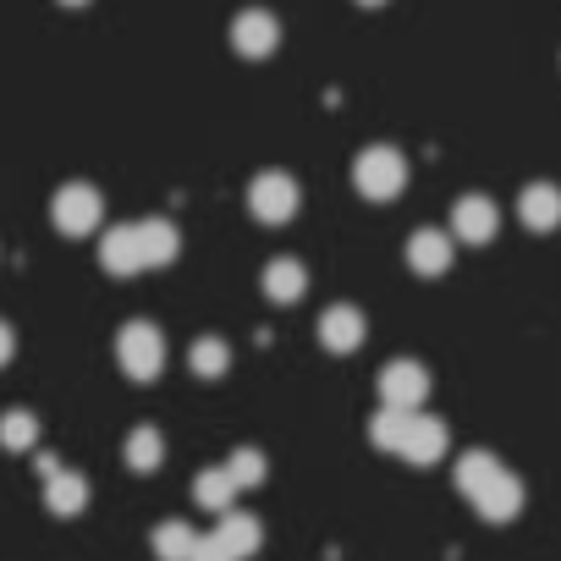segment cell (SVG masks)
<instances>
[{
	"label": "cell",
	"instance_id": "cb8c5ba5",
	"mask_svg": "<svg viewBox=\"0 0 561 561\" xmlns=\"http://www.w3.org/2000/svg\"><path fill=\"white\" fill-rule=\"evenodd\" d=\"M231 479L242 484V490H253V484H264V457L253 451V446H242V451H231Z\"/></svg>",
	"mask_w": 561,
	"mask_h": 561
},
{
	"label": "cell",
	"instance_id": "7402d4cb",
	"mask_svg": "<svg viewBox=\"0 0 561 561\" xmlns=\"http://www.w3.org/2000/svg\"><path fill=\"white\" fill-rule=\"evenodd\" d=\"M154 556L160 561H193L198 556V534L187 523H160L154 528Z\"/></svg>",
	"mask_w": 561,
	"mask_h": 561
},
{
	"label": "cell",
	"instance_id": "7c38bea8",
	"mask_svg": "<svg viewBox=\"0 0 561 561\" xmlns=\"http://www.w3.org/2000/svg\"><path fill=\"white\" fill-rule=\"evenodd\" d=\"M100 264L111 275H138L144 270V248H138V226H111L100 242Z\"/></svg>",
	"mask_w": 561,
	"mask_h": 561
},
{
	"label": "cell",
	"instance_id": "4316f807",
	"mask_svg": "<svg viewBox=\"0 0 561 561\" xmlns=\"http://www.w3.org/2000/svg\"><path fill=\"white\" fill-rule=\"evenodd\" d=\"M358 7H386V0H358Z\"/></svg>",
	"mask_w": 561,
	"mask_h": 561
},
{
	"label": "cell",
	"instance_id": "83f0119b",
	"mask_svg": "<svg viewBox=\"0 0 561 561\" xmlns=\"http://www.w3.org/2000/svg\"><path fill=\"white\" fill-rule=\"evenodd\" d=\"M61 7H89V0H61Z\"/></svg>",
	"mask_w": 561,
	"mask_h": 561
},
{
	"label": "cell",
	"instance_id": "52a82bcc",
	"mask_svg": "<svg viewBox=\"0 0 561 561\" xmlns=\"http://www.w3.org/2000/svg\"><path fill=\"white\" fill-rule=\"evenodd\" d=\"M231 45H237V56L264 61V56H275V45H280V23L253 7V12H242V18L231 23Z\"/></svg>",
	"mask_w": 561,
	"mask_h": 561
},
{
	"label": "cell",
	"instance_id": "8fae6325",
	"mask_svg": "<svg viewBox=\"0 0 561 561\" xmlns=\"http://www.w3.org/2000/svg\"><path fill=\"white\" fill-rule=\"evenodd\" d=\"M517 220H523L528 231H556V226H561V187H550V182L523 187V193H517Z\"/></svg>",
	"mask_w": 561,
	"mask_h": 561
},
{
	"label": "cell",
	"instance_id": "6da1fadb",
	"mask_svg": "<svg viewBox=\"0 0 561 561\" xmlns=\"http://www.w3.org/2000/svg\"><path fill=\"white\" fill-rule=\"evenodd\" d=\"M353 182H358V193H364V198L386 204V198H397V193L408 187V160H402L391 144H375V149H364V154H358Z\"/></svg>",
	"mask_w": 561,
	"mask_h": 561
},
{
	"label": "cell",
	"instance_id": "d6986e66",
	"mask_svg": "<svg viewBox=\"0 0 561 561\" xmlns=\"http://www.w3.org/2000/svg\"><path fill=\"white\" fill-rule=\"evenodd\" d=\"M122 457H127V468H133V473H154V468H160V457H165V440H160V430H154V424H138V430L127 435Z\"/></svg>",
	"mask_w": 561,
	"mask_h": 561
},
{
	"label": "cell",
	"instance_id": "9c48e42d",
	"mask_svg": "<svg viewBox=\"0 0 561 561\" xmlns=\"http://www.w3.org/2000/svg\"><path fill=\"white\" fill-rule=\"evenodd\" d=\"M495 226H501V209H495L484 193L457 198V209H451V231H457L462 242H490V237H495Z\"/></svg>",
	"mask_w": 561,
	"mask_h": 561
},
{
	"label": "cell",
	"instance_id": "4fadbf2b",
	"mask_svg": "<svg viewBox=\"0 0 561 561\" xmlns=\"http://www.w3.org/2000/svg\"><path fill=\"white\" fill-rule=\"evenodd\" d=\"M408 264L419 270V275H446L451 270V237L446 231H413L408 237Z\"/></svg>",
	"mask_w": 561,
	"mask_h": 561
},
{
	"label": "cell",
	"instance_id": "603a6c76",
	"mask_svg": "<svg viewBox=\"0 0 561 561\" xmlns=\"http://www.w3.org/2000/svg\"><path fill=\"white\" fill-rule=\"evenodd\" d=\"M408 424H413V413H402V408H380V413L369 419V430H375V446H380V451H402V440H408Z\"/></svg>",
	"mask_w": 561,
	"mask_h": 561
},
{
	"label": "cell",
	"instance_id": "3957f363",
	"mask_svg": "<svg viewBox=\"0 0 561 561\" xmlns=\"http://www.w3.org/2000/svg\"><path fill=\"white\" fill-rule=\"evenodd\" d=\"M50 220H56L61 237H83V231H94V226L105 220V198H100L89 182H67V187L50 198Z\"/></svg>",
	"mask_w": 561,
	"mask_h": 561
},
{
	"label": "cell",
	"instance_id": "5bb4252c",
	"mask_svg": "<svg viewBox=\"0 0 561 561\" xmlns=\"http://www.w3.org/2000/svg\"><path fill=\"white\" fill-rule=\"evenodd\" d=\"M45 506H50L56 517H78V512L89 506V479L72 473V468H56V473L45 479Z\"/></svg>",
	"mask_w": 561,
	"mask_h": 561
},
{
	"label": "cell",
	"instance_id": "5b68a950",
	"mask_svg": "<svg viewBox=\"0 0 561 561\" xmlns=\"http://www.w3.org/2000/svg\"><path fill=\"white\" fill-rule=\"evenodd\" d=\"M424 397H430V375H424V364L397 358V364H386V369H380V402H386V408L413 413Z\"/></svg>",
	"mask_w": 561,
	"mask_h": 561
},
{
	"label": "cell",
	"instance_id": "44dd1931",
	"mask_svg": "<svg viewBox=\"0 0 561 561\" xmlns=\"http://www.w3.org/2000/svg\"><path fill=\"white\" fill-rule=\"evenodd\" d=\"M187 364H193V375H198V380H220V375L231 369V347H226L220 336H198V342H193V353H187Z\"/></svg>",
	"mask_w": 561,
	"mask_h": 561
},
{
	"label": "cell",
	"instance_id": "ac0fdd59",
	"mask_svg": "<svg viewBox=\"0 0 561 561\" xmlns=\"http://www.w3.org/2000/svg\"><path fill=\"white\" fill-rule=\"evenodd\" d=\"M242 484L231 479V468L220 462V468H204L198 473V484H193V501L204 506V512H231V495H237Z\"/></svg>",
	"mask_w": 561,
	"mask_h": 561
},
{
	"label": "cell",
	"instance_id": "277c9868",
	"mask_svg": "<svg viewBox=\"0 0 561 561\" xmlns=\"http://www.w3.org/2000/svg\"><path fill=\"white\" fill-rule=\"evenodd\" d=\"M116 358H122V369H127L133 380H154L160 364H165V336H160L149 320H133V325H122V336H116Z\"/></svg>",
	"mask_w": 561,
	"mask_h": 561
},
{
	"label": "cell",
	"instance_id": "8992f818",
	"mask_svg": "<svg viewBox=\"0 0 561 561\" xmlns=\"http://www.w3.org/2000/svg\"><path fill=\"white\" fill-rule=\"evenodd\" d=\"M468 501H473V512H479V517L506 523V517H517V512H523V484H517V473L495 468V473H490V479L468 495Z\"/></svg>",
	"mask_w": 561,
	"mask_h": 561
},
{
	"label": "cell",
	"instance_id": "484cf974",
	"mask_svg": "<svg viewBox=\"0 0 561 561\" xmlns=\"http://www.w3.org/2000/svg\"><path fill=\"white\" fill-rule=\"evenodd\" d=\"M12 353H18V336H12L7 320H0V364H12Z\"/></svg>",
	"mask_w": 561,
	"mask_h": 561
},
{
	"label": "cell",
	"instance_id": "ffe728a7",
	"mask_svg": "<svg viewBox=\"0 0 561 561\" xmlns=\"http://www.w3.org/2000/svg\"><path fill=\"white\" fill-rule=\"evenodd\" d=\"M0 446H7V451H34L39 446V419L28 408L0 413Z\"/></svg>",
	"mask_w": 561,
	"mask_h": 561
},
{
	"label": "cell",
	"instance_id": "30bf717a",
	"mask_svg": "<svg viewBox=\"0 0 561 561\" xmlns=\"http://www.w3.org/2000/svg\"><path fill=\"white\" fill-rule=\"evenodd\" d=\"M446 446H451V430H446L440 419H419V413H413L408 440H402V457H408V462H419V468H430V462H440V457H446Z\"/></svg>",
	"mask_w": 561,
	"mask_h": 561
},
{
	"label": "cell",
	"instance_id": "2e32d148",
	"mask_svg": "<svg viewBox=\"0 0 561 561\" xmlns=\"http://www.w3.org/2000/svg\"><path fill=\"white\" fill-rule=\"evenodd\" d=\"M138 248H144V270H160V264L176 259L182 237H176L171 220H138Z\"/></svg>",
	"mask_w": 561,
	"mask_h": 561
},
{
	"label": "cell",
	"instance_id": "ba28073f",
	"mask_svg": "<svg viewBox=\"0 0 561 561\" xmlns=\"http://www.w3.org/2000/svg\"><path fill=\"white\" fill-rule=\"evenodd\" d=\"M364 336H369L364 309H353V304L325 309V320H320V342H325L331 353H358V347H364Z\"/></svg>",
	"mask_w": 561,
	"mask_h": 561
},
{
	"label": "cell",
	"instance_id": "9a60e30c",
	"mask_svg": "<svg viewBox=\"0 0 561 561\" xmlns=\"http://www.w3.org/2000/svg\"><path fill=\"white\" fill-rule=\"evenodd\" d=\"M304 293H309V270H304L298 259L264 264V298H270V304H298Z\"/></svg>",
	"mask_w": 561,
	"mask_h": 561
},
{
	"label": "cell",
	"instance_id": "e0dca14e",
	"mask_svg": "<svg viewBox=\"0 0 561 561\" xmlns=\"http://www.w3.org/2000/svg\"><path fill=\"white\" fill-rule=\"evenodd\" d=\"M220 539H226V550L237 556V561H248L259 545H264V528H259V517H248V512H220V528H215Z\"/></svg>",
	"mask_w": 561,
	"mask_h": 561
},
{
	"label": "cell",
	"instance_id": "7a4b0ae2",
	"mask_svg": "<svg viewBox=\"0 0 561 561\" xmlns=\"http://www.w3.org/2000/svg\"><path fill=\"white\" fill-rule=\"evenodd\" d=\"M298 204H304V193H298V182H293L287 171H259V176L248 182V209H253V220H264V226L293 220Z\"/></svg>",
	"mask_w": 561,
	"mask_h": 561
},
{
	"label": "cell",
	"instance_id": "d4e9b609",
	"mask_svg": "<svg viewBox=\"0 0 561 561\" xmlns=\"http://www.w3.org/2000/svg\"><path fill=\"white\" fill-rule=\"evenodd\" d=\"M193 561H237V556L226 550V539H220V534H204V539H198V556H193Z\"/></svg>",
	"mask_w": 561,
	"mask_h": 561
}]
</instances>
